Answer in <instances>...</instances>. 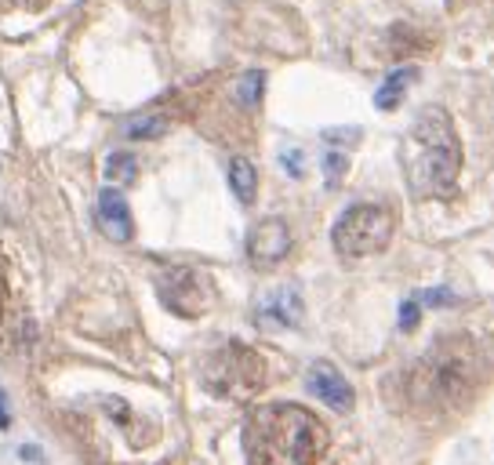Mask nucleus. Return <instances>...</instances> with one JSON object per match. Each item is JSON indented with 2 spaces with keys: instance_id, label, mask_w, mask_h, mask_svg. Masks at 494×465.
<instances>
[{
  "instance_id": "nucleus-1",
  "label": "nucleus",
  "mask_w": 494,
  "mask_h": 465,
  "mask_svg": "<svg viewBox=\"0 0 494 465\" xmlns=\"http://www.w3.org/2000/svg\"><path fill=\"white\" fill-rule=\"evenodd\" d=\"M404 178L414 201L451 197L462 175V138L447 109L426 106L404 138Z\"/></svg>"
},
{
  "instance_id": "nucleus-2",
  "label": "nucleus",
  "mask_w": 494,
  "mask_h": 465,
  "mask_svg": "<svg viewBox=\"0 0 494 465\" xmlns=\"http://www.w3.org/2000/svg\"><path fill=\"white\" fill-rule=\"evenodd\" d=\"M244 447L255 465H317L327 451V425L294 404H273L258 407L247 418Z\"/></svg>"
},
{
  "instance_id": "nucleus-3",
  "label": "nucleus",
  "mask_w": 494,
  "mask_h": 465,
  "mask_svg": "<svg viewBox=\"0 0 494 465\" xmlns=\"http://www.w3.org/2000/svg\"><path fill=\"white\" fill-rule=\"evenodd\" d=\"M396 232V215L382 204H357L341 211L331 225V244L341 258H371L382 255Z\"/></svg>"
},
{
  "instance_id": "nucleus-4",
  "label": "nucleus",
  "mask_w": 494,
  "mask_h": 465,
  "mask_svg": "<svg viewBox=\"0 0 494 465\" xmlns=\"http://www.w3.org/2000/svg\"><path fill=\"white\" fill-rule=\"evenodd\" d=\"M161 302L178 317H200L204 309L211 305V284L189 265H175L157 280Z\"/></svg>"
},
{
  "instance_id": "nucleus-5",
  "label": "nucleus",
  "mask_w": 494,
  "mask_h": 465,
  "mask_svg": "<svg viewBox=\"0 0 494 465\" xmlns=\"http://www.w3.org/2000/svg\"><path fill=\"white\" fill-rule=\"evenodd\" d=\"M291 225L284 218H262L247 237V258L258 269H273L291 255Z\"/></svg>"
},
{
  "instance_id": "nucleus-6",
  "label": "nucleus",
  "mask_w": 494,
  "mask_h": 465,
  "mask_svg": "<svg viewBox=\"0 0 494 465\" xmlns=\"http://www.w3.org/2000/svg\"><path fill=\"white\" fill-rule=\"evenodd\" d=\"M306 385H310V393H313L324 407H331V411H338V414H349L353 404H357V393H353V385L346 382V374H341L334 364H327V360H317V364L310 367Z\"/></svg>"
},
{
  "instance_id": "nucleus-7",
  "label": "nucleus",
  "mask_w": 494,
  "mask_h": 465,
  "mask_svg": "<svg viewBox=\"0 0 494 465\" xmlns=\"http://www.w3.org/2000/svg\"><path fill=\"white\" fill-rule=\"evenodd\" d=\"M95 218H98V229L113 244H128L135 237V222H131V208H128V197L117 189V185H106L95 201Z\"/></svg>"
},
{
  "instance_id": "nucleus-8",
  "label": "nucleus",
  "mask_w": 494,
  "mask_h": 465,
  "mask_svg": "<svg viewBox=\"0 0 494 465\" xmlns=\"http://www.w3.org/2000/svg\"><path fill=\"white\" fill-rule=\"evenodd\" d=\"M258 320L262 324H277V327H298L302 324V298L294 288L270 291L258 305Z\"/></svg>"
},
{
  "instance_id": "nucleus-9",
  "label": "nucleus",
  "mask_w": 494,
  "mask_h": 465,
  "mask_svg": "<svg viewBox=\"0 0 494 465\" xmlns=\"http://www.w3.org/2000/svg\"><path fill=\"white\" fill-rule=\"evenodd\" d=\"M411 81H414V66H400V69H393V73L386 76V81H382V88H378V95H374V109L393 113V109L404 102Z\"/></svg>"
},
{
  "instance_id": "nucleus-10",
  "label": "nucleus",
  "mask_w": 494,
  "mask_h": 465,
  "mask_svg": "<svg viewBox=\"0 0 494 465\" xmlns=\"http://www.w3.org/2000/svg\"><path fill=\"white\" fill-rule=\"evenodd\" d=\"M230 189H233V197L244 208L255 204V197H258V171H255V164L247 157H233L230 161Z\"/></svg>"
},
{
  "instance_id": "nucleus-11",
  "label": "nucleus",
  "mask_w": 494,
  "mask_h": 465,
  "mask_svg": "<svg viewBox=\"0 0 494 465\" xmlns=\"http://www.w3.org/2000/svg\"><path fill=\"white\" fill-rule=\"evenodd\" d=\"M135 175H138V161H135V153L117 149V153H109V157H106V178L135 182Z\"/></svg>"
},
{
  "instance_id": "nucleus-12",
  "label": "nucleus",
  "mask_w": 494,
  "mask_h": 465,
  "mask_svg": "<svg viewBox=\"0 0 494 465\" xmlns=\"http://www.w3.org/2000/svg\"><path fill=\"white\" fill-rule=\"evenodd\" d=\"M262 88H265V73H262V69H251V73L240 76L233 91H237V102L258 106V102H262Z\"/></svg>"
},
{
  "instance_id": "nucleus-13",
  "label": "nucleus",
  "mask_w": 494,
  "mask_h": 465,
  "mask_svg": "<svg viewBox=\"0 0 494 465\" xmlns=\"http://www.w3.org/2000/svg\"><path fill=\"white\" fill-rule=\"evenodd\" d=\"M164 131H168V121H164V116H142V121H135V124H128V128H124V135H128V138H135V142L161 138Z\"/></svg>"
},
{
  "instance_id": "nucleus-14",
  "label": "nucleus",
  "mask_w": 494,
  "mask_h": 465,
  "mask_svg": "<svg viewBox=\"0 0 494 465\" xmlns=\"http://www.w3.org/2000/svg\"><path fill=\"white\" fill-rule=\"evenodd\" d=\"M346 171H349V157H346V153H341V149H327L324 153V178H327V185H338Z\"/></svg>"
},
{
  "instance_id": "nucleus-15",
  "label": "nucleus",
  "mask_w": 494,
  "mask_h": 465,
  "mask_svg": "<svg viewBox=\"0 0 494 465\" xmlns=\"http://www.w3.org/2000/svg\"><path fill=\"white\" fill-rule=\"evenodd\" d=\"M360 128H324V142L331 146V149H341V153H346V149H353L357 142H360Z\"/></svg>"
},
{
  "instance_id": "nucleus-16",
  "label": "nucleus",
  "mask_w": 494,
  "mask_h": 465,
  "mask_svg": "<svg viewBox=\"0 0 494 465\" xmlns=\"http://www.w3.org/2000/svg\"><path fill=\"white\" fill-rule=\"evenodd\" d=\"M422 320V298H407L400 302V331H414Z\"/></svg>"
},
{
  "instance_id": "nucleus-17",
  "label": "nucleus",
  "mask_w": 494,
  "mask_h": 465,
  "mask_svg": "<svg viewBox=\"0 0 494 465\" xmlns=\"http://www.w3.org/2000/svg\"><path fill=\"white\" fill-rule=\"evenodd\" d=\"M459 298H454L451 291H443V288H433V291H426L422 295V305H454Z\"/></svg>"
},
{
  "instance_id": "nucleus-18",
  "label": "nucleus",
  "mask_w": 494,
  "mask_h": 465,
  "mask_svg": "<svg viewBox=\"0 0 494 465\" xmlns=\"http://www.w3.org/2000/svg\"><path fill=\"white\" fill-rule=\"evenodd\" d=\"M8 425H12V411H8L4 393H0V430H8Z\"/></svg>"
},
{
  "instance_id": "nucleus-19",
  "label": "nucleus",
  "mask_w": 494,
  "mask_h": 465,
  "mask_svg": "<svg viewBox=\"0 0 494 465\" xmlns=\"http://www.w3.org/2000/svg\"><path fill=\"white\" fill-rule=\"evenodd\" d=\"M26 4H29V8H44V4H48V0H26Z\"/></svg>"
}]
</instances>
